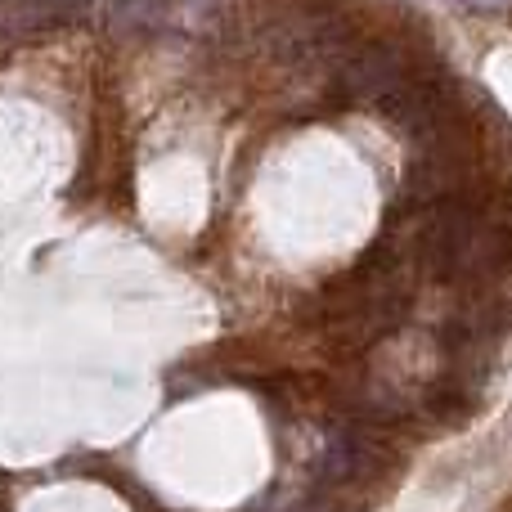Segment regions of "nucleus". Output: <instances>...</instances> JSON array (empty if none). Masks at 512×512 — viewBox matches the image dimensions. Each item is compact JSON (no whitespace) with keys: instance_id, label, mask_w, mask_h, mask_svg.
<instances>
[{"instance_id":"obj_2","label":"nucleus","mask_w":512,"mask_h":512,"mask_svg":"<svg viewBox=\"0 0 512 512\" xmlns=\"http://www.w3.org/2000/svg\"><path fill=\"white\" fill-rule=\"evenodd\" d=\"M463 5H468L472 14H508L512 0H463Z\"/></svg>"},{"instance_id":"obj_1","label":"nucleus","mask_w":512,"mask_h":512,"mask_svg":"<svg viewBox=\"0 0 512 512\" xmlns=\"http://www.w3.org/2000/svg\"><path fill=\"white\" fill-rule=\"evenodd\" d=\"M86 9H90V0H18L9 9V27L14 32H50V27L81 18Z\"/></svg>"},{"instance_id":"obj_3","label":"nucleus","mask_w":512,"mask_h":512,"mask_svg":"<svg viewBox=\"0 0 512 512\" xmlns=\"http://www.w3.org/2000/svg\"><path fill=\"white\" fill-rule=\"evenodd\" d=\"M5 5H9V0H0V14H5Z\"/></svg>"}]
</instances>
